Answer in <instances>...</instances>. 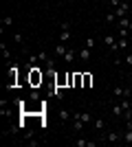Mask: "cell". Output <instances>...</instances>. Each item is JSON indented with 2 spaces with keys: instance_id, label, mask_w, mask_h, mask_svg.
<instances>
[{
  "instance_id": "25",
  "label": "cell",
  "mask_w": 132,
  "mask_h": 147,
  "mask_svg": "<svg viewBox=\"0 0 132 147\" xmlns=\"http://www.w3.org/2000/svg\"><path fill=\"white\" fill-rule=\"evenodd\" d=\"M86 46H88V49H93V46H95V40H93V37H88V40H86Z\"/></svg>"
},
{
  "instance_id": "16",
  "label": "cell",
  "mask_w": 132,
  "mask_h": 147,
  "mask_svg": "<svg viewBox=\"0 0 132 147\" xmlns=\"http://www.w3.org/2000/svg\"><path fill=\"white\" fill-rule=\"evenodd\" d=\"M75 147H90V141H86V138H77Z\"/></svg>"
},
{
  "instance_id": "3",
  "label": "cell",
  "mask_w": 132,
  "mask_h": 147,
  "mask_svg": "<svg viewBox=\"0 0 132 147\" xmlns=\"http://www.w3.org/2000/svg\"><path fill=\"white\" fill-rule=\"evenodd\" d=\"M55 86L57 88H68V73H55Z\"/></svg>"
},
{
  "instance_id": "2",
  "label": "cell",
  "mask_w": 132,
  "mask_h": 147,
  "mask_svg": "<svg viewBox=\"0 0 132 147\" xmlns=\"http://www.w3.org/2000/svg\"><path fill=\"white\" fill-rule=\"evenodd\" d=\"M128 11H130V2H128V0H123V2L114 9V16H117V18H126Z\"/></svg>"
},
{
  "instance_id": "13",
  "label": "cell",
  "mask_w": 132,
  "mask_h": 147,
  "mask_svg": "<svg viewBox=\"0 0 132 147\" xmlns=\"http://www.w3.org/2000/svg\"><path fill=\"white\" fill-rule=\"evenodd\" d=\"M66 51H68V49H66V44H64V42H60V44H57V49H55V55L64 57V53H66Z\"/></svg>"
},
{
  "instance_id": "4",
  "label": "cell",
  "mask_w": 132,
  "mask_h": 147,
  "mask_svg": "<svg viewBox=\"0 0 132 147\" xmlns=\"http://www.w3.org/2000/svg\"><path fill=\"white\" fill-rule=\"evenodd\" d=\"M104 44H106L112 53H119V49H117V35H106L104 37Z\"/></svg>"
},
{
  "instance_id": "12",
  "label": "cell",
  "mask_w": 132,
  "mask_h": 147,
  "mask_svg": "<svg viewBox=\"0 0 132 147\" xmlns=\"http://www.w3.org/2000/svg\"><path fill=\"white\" fill-rule=\"evenodd\" d=\"M93 86V75L90 73H84V86L82 88H90Z\"/></svg>"
},
{
  "instance_id": "22",
  "label": "cell",
  "mask_w": 132,
  "mask_h": 147,
  "mask_svg": "<svg viewBox=\"0 0 132 147\" xmlns=\"http://www.w3.org/2000/svg\"><path fill=\"white\" fill-rule=\"evenodd\" d=\"M128 35H130V31H128V29H119V31H117V37H128Z\"/></svg>"
},
{
  "instance_id": "24",
  "label": "cell",
  "mask_w": 132,
  "mask_h": 147,
  "mask_svg": "<svg viewBox=\"0 0 132 147\" xmlns=\"http://www.w3.org/2000/svg\"><path fill=\"white\" fill-rule=\"evenodd\" d=\"M121 2H123V0H110V7H112V11H114V9H117V7L121 5Z\"/></svg>"
},
{
  "instance_id": "15",
  "label": "cell",
  "mask_w": 132,
  "mask_h": 147,
  "mask_svg": "<svg viewBox=\"0 0 132 147\" xmlns=\"http://www.w3.org/2000/svg\"><path fill=\"white\" fill-rule=\"evenodd\" d=\"M123 92H126V88H123V86L112 88V94H114V97H121V99H123Z\"/></svg>"
},
{
  "instance_id": "20",
  "label": "cell",
  "mask_w": 132,
  "mask_h": 147,
  "mask_svg": "<svg viewBox=\"0 0 132 147\" xmlns=\"http://www.w3.org/2000/svg\"><path fill=\"white\" fill-rule=\"evenodd\" d=\"M0 51H2V55H5V59H11V53L7 51V46H5V44H0Z\"/></svg>"
},
{
  "instance_id": "26",
  "label": "cell",
  "mask_w": 132,
  "mask_h": 147,
  "mask_svg": "<svg viewBox=\"0 0 132 147\" xmlns=\"http://www.w3.org/2000/svg\"><path fill=\"white\" fill-rule=\"evenodd\" d=\"M126 64H128V66H132V53H128V55H126Z\"/></svg>"
},
{
  "instance_id": "23",
  "label": "cell",
  "mask_w": 132,
  "mask_h": 147,
  "mask_svg": "<svg viewBox=\"0 0 132 147\" xmlns=\"http://www.w3.org/2000/svg\"><path fill=\"white\" fill-rule=\"evenodd\" d=\"M13 24V18H2V29L5 26H11Z\"/></svg>"
},
{
  "instance_id": "9",
  "label": "cell",
  "mask_w": 132,
  "mask_h": 147,
  "mask_svg": "<svg viewBox=\"0 0 132 147\" xmlns=\"http://www.w3.org/2000/svg\"><path fill=\"white\" fill-rule=\"evenodd\" d=\"M57 117H60V121H70V119H73V112H68V110H60V112H57Z\"/></svg>"
},
{
  "instance_id": "11",
  "label": "cell",
  "mask_w": 132,
  "mask_h": 147,
  "mask_svg": "<svg viewBox=\"0 0 132 147\" xmlns=\"http://www.w3.org/2000/svg\"><path fill=\"white\" fill-rule=\"evenodd\" d=\"M130 22H132V20H130V18H128V16H126V18H119V22H117V26H119V29H128V26H130Z\"/></svg>"
},
{
  "instance_id": "1",
  "label": "cell",
  "mask_w": 132,
  "mask_h": 147,
  "mask_svg": "<svg viewBox=\"0 0 132 147\" xmlns=\"http://www.w3.org/2000/svg\"><path fill=\"white\" fill-rule=\"evenodd\" d=\"M26 84L31 88H40L44 84V70L40 66H31L26 70Z\"/></svg>"
},
{
  "instance_id": "21",
  "label": "cell",
  "mask_w": 132,
  "mask_h": 147,
  "mask_svg": "<svg viewBox=\"0 0 132 147\" xmlns=\"http://www.w3.org/2000/svg\"><path fill=\"white\" fill-rule=\"evenodd\" d=\"M114 20H117V16H114V11H110V13L106 16V22H108V24H112Z\"/></svg>"
},
{
  "instance_id": "6",
  "label": "cell",
  "mask_w": 132,
  "mask_h": 147,
  "mask_svg": "<svg viewBox=\"0 0 132 147\" xmlns=\"http://www.w3.org/2000/svg\"><path fill=\"white\" fill-rule=\"evenodd\" d=\"M119 138H123V134H119V132H108V134L101 136V141H110V143L119 141Z\"/></svg>"
},
{
  "instance_id": "8",
  "label": "cell",
  "mask_w": 132,
  "mask_h": 147,
  "mask_svg": "<svg viewBox=\"0 0 132 147\" xmlns=\"http://www.w3.org/2000/svg\"><path fill=\"white\" fill-rule=\"evenodd\" d=\"M128 44H130V37H119V40H117V49H119V51H126Z\"/></svg>"
},
{
  "instance_id": "18",
  "label": "cell",
  "mask_w": 132,
  "mask_h": 147,
  "mask_svg": "<svg viewBox=\"0 0 132 147\" xmlns=\"http://www.w3.org/2000/svg\"><path fill=\"white\" fill-rule=\"evenodd\" d=\"M13 42L18 44V46H24V37L20 35V33H16V35H13Z\"/></svg>"
},
{
  "instance_id": "17",
  "label": "cell",
  "mask_w": 132,
  "mask_h": 147,
  "mask_svg": "<svg viewBox=\"0 0 132 147\" xmlns=\"http://www.w3.org/2000/svg\"><path fill=\"white\" fill-rule=\"evenodd\" d=\"M123 141L132 143V127H126V132H123Z\"/></svg>"
},
{
  "instance_id": "14",
  "label": "cell",
  "mask_w": 132,
  "mask_h": 147,
  "mask_svg": "<svg viewBox=\"0 0 132 147\" xmlns=\"http://www.w3.org/2000/svg\"><path fill=\"white\" fill-rule=\"evenodd\" d=\"M95 127L99 129V132H104V129H106V121H104V119H95Z\"/></svg>"
},
{
  "instance_id": "5",
  "label": "cell",
  "mask_w": 132,
  "mask_h": 147,
  "mask_svg": "<svg viewBox=\"0 0 132 147\" xmlns=\"http://www.w3.org/2000/svg\"><path fill=\"white\" fill-rule=\"evenodd\" d=\"M73 119H79L82 123H90V121H93V114L86 112V110H84V112H73Z\"/></svg>"
},
{
  "instance_id": "19",
  "label": "cell",
  "mask_w": 132,
  "mask_h": 147,
  "mask_svg": "<svg viewBox=\"0 0 132 147\" xmlns=\"http://www.w3.org/2000/svg\"><path fill=\"white\" fill-rule=\"evenodd\" d=\"M73 127H75V132H82V127H84V123L79 121V119H73Z\"/></svg>"
},
{
  "instance_id": "10",
  "label": "cell",
  "mask_w": 132,
  "mask_h": 147,
  "mask_svg": "<svg viewBox=\"0 0 132 147\" xmlns=\"http://www.w3.org/2000/svg\"><path fill=\"white\" fill-rule=\"evenodd\" d=\"M75 57H77V55H75V51H70V49L64 53V61H66V64H73V61H75Z\"/></svg>"
},
{
  "instance_id": "7",
  "label": "cell",
  "mask_w": 132,
  "mask_h": 147,
  "mask_svg": "<svg viewBox=\"0 0 132 147\" xmlns=\"http://www.w3.org/2000/svg\"><path fill=\"white\" fill-rule=\"evenodd\" d=\"M77 57H79L82 61H88V59H90V49H88V46H84L82 51H77Z\"/></svg>"
},
{
  "instance_id": "27",
  "label": "cell",
  "mask_w": 132,
  "mask_h": 147,
  "mask_svg": "<svg viewBox=\"0 0 132 147\" xmlns=\"http://www.w3.org/2000/svg\"><path fill=\"white\" fill-rule=\"evenodd\" d=\"M128 86H130V88H132V81H130V84H128Z\"/></svg>"
}]
</instances>
